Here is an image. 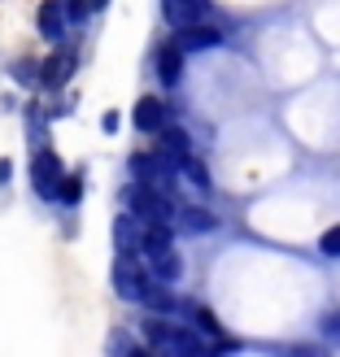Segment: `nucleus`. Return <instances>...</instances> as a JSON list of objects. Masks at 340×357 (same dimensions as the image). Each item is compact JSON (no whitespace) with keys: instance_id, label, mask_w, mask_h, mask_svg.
<instances>
[{"instance_id":"9","label":"nucleus","mask_w":340,"mask_h":357,"mask_svg":"<svg viewBox=\"0 0 340 357\" xmlns=\"http://www.w3.org/2000/svg\"><path fill=\"white\" fill-rule=\"evenodd\" d=\"M157 79H162L166 87H175L179 79H184V52L175 48V40L157 48Z\"/></svg>"},{"instance_id":"11","label":"nucleus","mask_w":340,"mask_h":357,"mask_svg":"<svg viewBox=\"0 0 340 357\" xmlns=\"http://www.w3.org/2000/svg\"><path fill=\"white\" fill-rule=\"evenodd\" d=\"M149 261H153V271H157V279H162V283L179 279V271H184V261H179V253H175L170 244H162V248H153V253H149Z\"/></svg>"},{"instance_id":"3","label":"nucleus","mask_w":340,"mask_h":357,"mask_svg":"<svg viewBox=\"0 0 340 357\" xmlns=\"http://www.w3.org/2000/svg\"><path fill=\"white\" fill-rule=\"evenodd\" d=\"M61 157L52 149H35L31 157V188L35 196H44V201H57V188H61Z\"/></svg>"},{"instance_id":"7","label":"nucleus","mask_w":340,"mask_h":357,"mask_svg":"<svg viewBox=\"0 0 340 357\" xmlns=\"http://www.w3.org/2000/svg\"><path fill=\"white\" fill-rule=\"evenodd\" d=\"M70 70H75V52L57 48V52H52V57L40 66V83H44V87H61V83L70 79Z\"/></svg>"},{"instance_id":"15","label":"nucleus","mask_w":340,"mask_h":357,"mask_svg":"<svg viewBox=\"0 0 340 357\" xmlns=\"http://www.w3.org/2000/svg\"><path fill=\"white\" fill-rule=\"evenodd\" d=\"M157 153H166L170 162H175V157H184L188 153V135L184 131H162V149H157Z\"/></svg>"},{"instance_id":"21","label":"nucleus","mask_w":340,"mask_h":357,"mask_svg":"<svg viewBox=\"0 0 340 357\" xmlns=\"http://www.w3.org/2000/svg\"><path fill=\"white\" fill-rule=\"evenodd\" d=\"M92 5H96V9H101V5H110V0H92Z\"/></svg>"},{"instance_id":"14","label":"nucleus","mask_w":340,"mask_h":357,"mask_svg":"<svg viewBox=\"0 0 340 357\" xmlns=\"http://www.w3.org/2000/svg\"><path fill=\"white\" fill-rule=\"evenodd\" d=\"M114 240H118V248H135V244H140L135 213H127V218H118V222H114Z\"/></svg>"},{"instance_id":"8","label":"nucleus","mask_w":340,"mask_h":357,"mask_svg":"<svg viewBox=\"0 0 340 357\" xmlns=\"http://www.w3.org/2000/svg\"><path fill=\"white\" fill-rule=\"evenodd\" d=\"M131 118H135L140 131H162V127H166V105L157 100V96H140Z\"/></svg>"},{"instance_id":"20","label":"nucleus","mask_w":340,"mask_h":357,"mask_svg":"<svg viewBox=\"0 0 340 357\" xmlns=\"http://www.w3.org/2000/svg\"><path fill=\"white\" fill-rule=\"evenodd\" d=\"M13 75H17V83H27V87H31V83H35V75H40V70H35L31 61H17V66H13Z\"/></svg>"},{"instance_id":"2","label":"nucleus","mask_w":340,"mask_h":357,"mask_svg":"<svg viewBox=\"0 0 340 357\" xmlns=\"http://www.w3.org/2000/svg\"><path fill=\"white\" fill-rule=\"evenodd\" d=\"M127 209L135 213V218H145V222H170V201H166V192L162 188H149V183H135L127 188Z\"/></svg>"},{"instance_id":"4","label":"nucleus","mask_w":340,"mask_h":357,"mask_svg":"<svg viewBox=\"0 0 340 357\" xmlns=\"http://www.w3.org/2000/svg\"><path fill=\"white\" fill-rule=\"evenodd\" d=\"M131 174L140 178V183H149V188H170V174H175V162L166 153H135L131 157Z\"/></svg>"},{"instance_id":"6","label":"nucleus","mask_w":340,"mask_h":357,"mask_svg":"<svg viewBox=\"0 0 340 357\" xmlns=\"http://www.w3.org/2000/svg\"><path fill=\"white\" fill-rule=\"evenodd\" d=\"M162 13H166V22L179 31V26L201 22V17H205V0H162Z\"/></svg>"},{"instance_id":"12","label":"nucleus","mask_w":340,"mask_h":357,"mask_svg":"<svg viewBox=\"0 0 340 357\" xmlns=\"http://www.w3.org/2000/svg\"><path fill=\"white\" fill-rule=\"evenodd\" d=\"M175 170H179V174H184V178H188V183H192V188H201V192L209 188V170H205L201 162H196V157H192V153H184V157H175Z\"/></svg>"},{"instance_id":"1","label":"nucleus","mask_w":340,"mask_h":357,"mask_svg":"<svg viewBox=\"0 0 340 357\" xmlns=\"http://www.w3.org/2000/svg\"><path fill=\"white\" fill-rule=\"evenodd\" d=\"M145 288H149V271L140 266L135 248H118V257H114V292L122 301H140Z\"/></svg>"},{"instance_id":"16","label":"nucleus","mask_w":340,"mask_h":357,"mask_svg":"<svg viewBox=\"0 0 340 357\" xmlns=\"http://www.w3.org/2000/svg\"><path fill=\"white\" fill-rule=\"evenodd\" d=\"M83 178L79 174H61V188H57V201H66V205H79V196H83Z\"/></svg>"},{"instance_id":"17","label":"nucleus","mask_w":340,"mask_h":357,"mask_svg":"<svg viewBox=\"0 0 340 357\" xmlns=\"http://www.w3.org/2000/svg\"><path fill=\"white\" fill-rule=\"evenodd\" d=\"M184 227L188 231H214V213H205V209H184Z\"/></svg>"},{"instance_id":"13","label":"nucleus","mask_w":340,"mask_h":357,"mask_svg":"<svg viewBox=\"0 0 340 357\" xmlns=\"http://www.w3.org/2000/svg\"><path fill=\"white\" fill-rule=\"evenodd\" d=\"M140 301H145L149 310H162V314H170V310H175V296L162 288V283H153V279H149V288H145V296H140Z\"/></svg>"},{"instance_id":"19","label":"nucleus","mask_w":340,"mask_h":357,"mask_svg":"<svg viewBox=\"0 0 340 357\" xmlns=\"http://www.w3.org/2000/svg\"><path fill=\"white\" fill-rule=\"evenodd\" d=\"M318 248H323V257H340V227L323 231V240H318Z\"/></svg>"},{"instance_id":"18","label":"nucleus","mask_w":340,"mask_h":357,"mask_svg":"<svg viewBox=\"0 0 340 357\" xmlns=\"http://www.w3.org/2000/svg\"><path fill=\"white\" fill-rule=\"evenodd\" d=\"M57 5H61V13L70 17V22H83V17L92 13V9H87V0H57Z\"/></svg>"},{"instance_id":"5","label":"nucleus","mask_w":340,"mask_h":357,"mask_svg":"<svg viewBox=\"0 0 340 357\" xmlns=\"http://www.w3.org/2000/svg\"><path fill=\"white\" fill-rule=\"evenodd\" d=\"M175 48H179V52H209V48H219V31H214V26H201V22L179 26Z\"/></svg>"},{"instance_id":"10","label":"nucleus","mask_w":340,"mask_h":357,"mask_svg":"<svg viewBox=\"0 0 340 357\" xmlns=\"http://www.w3.org/2000/svg\"><path fill=\"white\" fill-rule=\"evenodd\" d=\"M40 35H44L48 44H61V35H66V13H61L57 0H44V5H40Z\"/></svg>"}]
</instances>
